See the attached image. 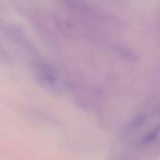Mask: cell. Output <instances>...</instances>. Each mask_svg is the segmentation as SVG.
Listing matches in <instances>:
<instances>
[{
	"label": "cell",
	"instance_id": "6da1fadb",
	"mask_svg": "<svg viewBox=\"0 0 160 160\" xmlns=\"http://www.w3.org/2000/svg\"><path fill=\"white\" fill-rule=\"evenodd\" d=\"M160 131V125L159 126H156L152 131H150L148 134H146V136L143 138V139L142 140L141 144L142 145H148V144L151 143L152 142L156 139V138L157 137V135L159 134Z\"/></svg>",
	"mask_w": 160,
	"mask_h": 160
},
{
	"label": "cell",
	"instance_id": "7a4b0ae2",
	"mask_svg": "<svg viewBox=\"0 0 160 160\" xmlns=\"http://www.w3.org/2000/svg\"><path fill=\"white\" fill-rule=\"evenodd\" d=\"M146 118L147 117L145 114L139 116L138 117H137V118H136L135 120L131 123V128H138V127H140L141 125H142L144 123H145V121L146 120Z\"/></svg>",
	"mask_w": 160,
	"mask_h": 160
},
{
	"label": "cell",
	"instance_id": "3957f363",
	"mask_svg": "<svg viewBox=\"0 0 160 160\" xmlns=\"http://www.w3.org/2000/svg\"><path fill=\"white\" fill-rule=\"evenodd\" d=\"M158 109H159V110H160V106H159V108H158Z\"/></svg>",
	"mask_w": 160,
	"mask_h": 160
}]
</instances>
